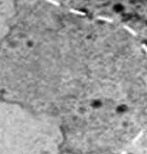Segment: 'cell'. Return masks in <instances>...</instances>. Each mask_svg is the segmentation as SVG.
<instances>
[{
  "label": "cell",
  "instance_id": "obj_1",
  "mask_svg": "<svg viewBox=\"0 0 147 154\" xmlns=\"http://www.w3.org/2000/svg\"><path fill=\"white\" fill-rule=\"evenodd\" d=\"M0 154H62L64 137L56 117L7 100L1 105Z\"/></svg>",
  "mask_w": 147,
  "mask_h": 154
},
{
  "label": "cell",
  "instance_id": "obj_2",
  "mask_svg": "<svg viewBox=\"0 0 147 154\" xmlns=\"http://www.w3.org/2000/svg\"><path fill=\"white\" fill-rule=\"evenodd\" d=\"M62 154H81V153H77V152H75V151H71V150H68L66 149H63V151Z\"/></svg>",
  "mask_w": 147,
  "mask_h": 154
}]
</instances>
